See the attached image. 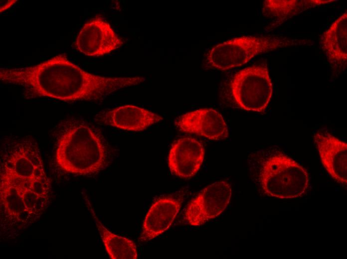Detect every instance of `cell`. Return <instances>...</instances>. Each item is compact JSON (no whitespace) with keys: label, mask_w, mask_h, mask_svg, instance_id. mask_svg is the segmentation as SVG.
<instances>
[{"label":"cell","mask_w":347,"mask_h":259,"mask_svg":"<svg viewBox=\"0 0 347 259\" xmlns=\"http://www.w3.org/2000/svg\"><path fill=\"white\" fill-rule=\"evenodd\" d=\"M204 156L203 144L196 139L184 137L172 144L168 158L171 172L181 178L193 177L200 169Z\"/></svg>","instance_id":"cell-11"},{"label":"cell","mask_w":347,"mask_h":259,"mask_svg":"<svg viewBox=\"0 0 347 259\" xmlns=\"http://www.w3.org/2000/svg\"><path fill=\"white\" fill-rule=\"evenodd\" d=\"M321 162L331 177L339 183L347 184V144L327 131L314 135Z\"/></svg>","instance_id":"cell-10"},{"label":"cell","mask_w":347,"mask_h":259,"mask_svg":"<svg viewBox=\"0 0 347 259\" xmlns=\"http://www.w3.org/2000/svg\"><path fill=\"white\" fill-rule=\"evenodd\" d=\"M123 44L110 24L100 16L84 24L75 40V48L90 56H100L109 53Z\"/></svg>","instance_id":"cell-8"},{"label":"cell","mask_w":347,"mask_h":259,"mask_svg":"<svg viewBox=\"0 0 347 259\" xmlns=\"http://www.w3.org/2000/svg\"><path fill=\"white\" fill-rule=\"evenodd\" d=\"M16 0H0V12L11 6Z\"/></svg>","instance_id":"cell-17"},{"label":"cell","mask_w":347,"mask_h":259,"mask_svg":"<svg viewBox=\"0 0 347 259\" xmlns=\"http://www.w3.org/2000/svg\"><path fill=\"white\" fill-rule=\"evenodd\" d=\"M104 245L110 258L113 259H136L138 252L135 244L130 239L116 235L108 230L101 223L90 203L88 201Z\"/></svg>","instance_id":"cell-16"},{"label":"cell","mask_w":347,"mask_h":259,"mask_svg":"<svg viewBox=\"0 0 347 259\" xmlns=\"http://www.w3.org/2000/svg\"><path fill=\"white\" fill-rule=\"evenodd\" d=\"M0 79L21 87L27 99L46 97L64 102L100 101L116 91L145 81L142 77H107L90 73L64 54L32 66L0 68Z\"/></svg>","instance_id":"cell-1"},{"label":"cell","mask_w":347,"mask_h":259,"mask_svg":"<svg viewBox=\"0 0 347 259\" xmlns=\"http://www.w3.org/2000/svg\"><path fill=\"white\" fill-rule=\"evenodd\" d=\"M107 158L101 137L89 126L71 119L62 123L55 153V162L62 170L78 175L95 174L104 168Z\"/></svg>","instance_id":"cell-3"},{"label":"cell","mask_w":347,"mask_h":259,"mask_svg":"<svg viewBox=\"0 0 347 259\" xmlns=\"http://www.w3.org/2000/svg\"><path fill=\"white\" fill-rule=\"evenodd\" d=\"M182 201L180 197L172 196L160 198L155 201L144 219L140 241L148 242L168 230L178 213Z\"/></svg>","instance_id":"cell-12"},{"label":"cell","mask_w":347,"mask_h":259,"mask_svg":"<svg viewBox=\"0 0 347 259\" xmlns=\"http://www.w3.org/2000/svg\"><path fill=\"white\" fill-rule=\"evenodd\" d=\"M229 86L236 104L246 111H264L272 96V83L265 63L238 71L232 77Z\"/></svg>","instance_id":"cell-6"},{"label":"cell","mask_w":347,"mask_h":259,"mask_svg":"<svg viewBox=\"0 0 347 259\" xmlns=\"http://www.w3.org/2000/svg\"><path fill=\"white\" fill-rule=\"evenodd\" d=\"M232 195L230 184L218 181L201 191L187 205L184 217L192 226H199L219 215L227 207Z\"/></svg>","instance_id":"cell-7"},{"label":"cell","mask_w":347,"mask_h":259,"mask_svg":"<svg viewBox=\"0 0 347 259\" xmlns=\"http://www.w3.org/2000/svg\"><path fill=\"white\" fill-rule=\"evenodd\" d=\"M320 44L334 69H344L347 63V12L339 17L320 38Z\"/></svg>","instance_id":"cell-14"},{"label":"cell","mask_w":347,"mask_h":259,"mask_svg":"<svg viewBox=\"0 0 347 259\" xmlns=\"http://www.w3.org/2000/svg\"><path fill=\"white\" fill-rule=\"evenodd\" d=\"M334 0H266L263 3L262 13L274 18L277 26L308 9L335 1Z\"/></svg>","instance_id":"cell-15"},{"label":"cell","mask_w":347,"mask_h":259,"mask_svg":"<svg viewBox=\"0 0 347 259\" xmlns=\"http://www.w3.org/2000/svg\"><path fill=\"white\" fill-rule=\"evenodd\" d=\"M99 118L106 125L131 131L144 130L163 120L161 116L133 105H125L108 111Z\"/></svg>","instance_id":"cell-13"},{"label":"cell","mask_w":347,"mask_h":259,"mask_svg":"<svg viewBox=\"0 0 347 259\" xmlns=\"http://www.w3.org/2000/svg\"><path fill=\"white\" fill-rule=\"evenodd\" d=\"M175 124L183 132L211 140L223 139L228 136V128L223 117L212 109H200L185 113L176 120Z\"/></svg>","instance_id":"cell-9"},{"label":"cell","mask_w":347,"mask_h":259,"mask_svg":"<svg viewBox=\"0 0 347 259\" xmlns=\"http://www.w3.org/2000/svg\"><path fill=\"white\" fill-rule=\"evenodd\" d=\"M308 43L305 39L279 35L242 36L212 47L206 54L205 61L209 68L225 71L240 66L258 55Z\"/></svg>","instance_id":"cell-4"},{"label":"cell","mask_w":347,"mask_h":259,"mask_svg":"<svg viewBox=\"0 0 347 259\" xmlns=\"http://www.w3.org/2000/svg\"><path fill=\"white\" fill-rule=\"evenodd\" d=\"M259 180L265 194L282 199L302 197L310 183L306 169L281 152L271 155L263 161Z\"/></svg>","instance_id":"cell-5"},{"label":"cell","mask_w":347,"mask_h":259,"mask_svg":"<svg viewBox=\"0 0 347 259\" xmlns=\"http://www.w3.org/2000/svg\"><path fill=\"white\" fill-rule=\"evenodd\" d=\"M0 182L13 186L27 208L48 202L50 181L35 142L25 138L10 147L0 166Z\"/></svg>","instance_id":"cell-2"}]
</instances>
